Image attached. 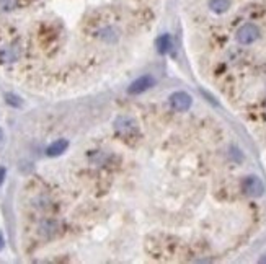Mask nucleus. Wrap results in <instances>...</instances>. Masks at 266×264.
Returning <instances> with one entry per match:
<instances>
[{"mask_svg": "<svg viewBox=\"0 0 266 264\" xmlns=\"http://www.w3.org/2000/svg\"><path fill=\"white\" fill-rule=\"evenodd\" d=\"M260 38V30L253 23H247V25L240 26L237 31V41L240 44H251Z\"/></svg>", "mask_w": 266, "mask_h": 264, "instance_id": "f03ea898", "label": "nucleus"}, {"mask_svg": "<svg viewBox=\"0 0 266 264\" xmlns=\"http://www.w3.org/2000/svg\"><path fill=\"white\" fill-rule=\"evenodd\" d=\"M57 231V224L53 220H46L43 222V225L39 227V233L43 235V237H53V235Z\"/></svg>", "mask_w": 266, "mask_h": 264, "instance_id": "1a4fd4ad", "label": "nucleus"}, {"mask_svg": "<svg viewBox=\"0 0 266 264\" xmlns=\"http://www.w3.org/2000/svg\"><path fill=\"white\" fill-rule=\"evenodd\" d=\"M5 176H7V170L3 168V166H0V186L5 181Z\"/></svg>", "mask_w": 266, "mask_h": 264, "instance_id": "f8f14e48", "label": "nucleus"}, {"mask_svg": "<svg viewBox=\"0 0 266 264\" xmlns=\"http://www.w3.org/2000/svg\"><path fill=\"white\" fill-rule=\"evenodd\" d=\"M3 246H5V238H3L2 231H0V249H3Z\"/></svg>", "mask_w": 266, "mask_h": 264, "instance_id": "ddd939ff", "label": "nucleus"}, {"mask_svg": "<svg viewBox=\"0 0 266 264\" xmlns=\"http://www.w3.org/2000/svg\"><path fill=\"white\" fill-rule=\"evenodd\" d=\"M155 46H157V51L160 54H167L171 49V36L170 35L158 36L157 41H155Z\"/></svg>", "mask_w": 266, "mask_h": 264, "instance_id": "0eeeda50", "label": "nucleus"}, {"mask_svg": "<svg viewBox=\"0 0 266 264\" xmlns=\"http://www.w3.org/2000/svg\"><path fill=\"white\" fill-rule=\"evenodd\" d=\"M230 7V0H209V8L216 13H224Z\"/></svg>", "mask_w": 266, "mask_h": 264, "instance_id": "6e6552de", "label": "nucleus"}, {"mask_svg": "<svg viewBox=\"0 0 266 264\" xmlns=\"http://www.w3.org/2000/svg\"><path fill=\"white\" fill-rule=\"evenodd\" d=\"M153 83H155V80H153L152 75H142V77L136 78V80L128 87V93L129 95H141V93H144V91H147L149 88H152Z\"/></svg>", "mask_w": 266, "mask_h": 264, "instance_id": "20e7f679", "label": "nucleus"}, {"mask_svg": "<svg viewBox=\"0 0 266 264\" xmlns=\"http://www.w3.org/2000/svg\"><path fill=\"white\" fill-rule=\"evenodd\" d=\"M5 100H7V103H8V105L15 106V108H20V106H21V100L18 98L17 95H13V93H7V95H5Z\"/></svg>", "mask_w": 266, "mask_h": 264, "instance_id": "9b49d317", "label": "nucleus"}, {"mask_svg": "<svg viewBox=\"0 0 266 264\" xmlns=\"http://www.w3.org/2000/svg\"><path fill=\"white\" fill-rule=\"evenodd\" d=\"M2 141H3V131L0 129V142H2Z\"/></svg>", "mask_w": 266, "mask_h": 264, "instance_id": "4468645a", "label": "nucleus"}, {"mask_svg": "<svg viewBox=\"0 0 266 264\" xmlns=\"http://www.w3.org/2000/svg\"><path fill=\"white\" fill-rule=\"evenodd\" d=\"M17 7V0H0V10L12 12Z\"/></svg>", "mask_w": 266, "mask_h": 264, "instance_id": "9d476101", "label": "nucleus"}, {"mask_svg": "<svg viewBox=\"0 0 266 264\" xmlns=\"http://www.w3.org/2000/svg\"><path fill=\"white\" fill-rule=\"evenodd\" d=\"M114 129L119 136L123 137H131L133 134L137 132V123L134 121L133 118H128V116H121L114 121Z\"/></svg>", "mask_w": 266, "mask_h": 264, "instance_id": "7ed1b4c3", "label": "nucleus"}, {"mask_svg": "<svg viewBox=\"0 0 266 264\" xmlns=\"http://www.w3.org/2000/svg\"><path fill=\"white\" fill-rule=\"evenodd\" d=\"M260 263H266V258H261V259H260Z\"/></svg>", "mask_w": 266, "mask_h": 264, "instance_id": "2eb2a0df", "label": "nucleus"}, {"mask_svg": "<svg viewBox=\"0 0 266 264\" xmlns=\"http://www.w3.org/2000/svg\"><path fill=\"white\" fill-rule=\"evenodd\" d=\"M67 147H69V141H65V139H59V141L53 142L48 149H46V155L48 157H59L67 150Z\"/></svg>", "mask_w": 266, "mask_h": 264, "instance_id": "423d86ee", "label": "nucleus"}, {"mask_svg": "<svg viewBox=\"0 0 266 264\" xmlns=\"http://www.w3.org/2000/svg\"><path fill=\"white\" fill-rule=\"evenodd\" d=\"M191 103H193V100H191V96L188 93H185V91H175V93L170 96L171 108L175 111H180V113L188 111L191 108Z\"/></svg>", "mask_w": 266, "mask_h": 264, "instance_id": "39448f33", "label": "nucleus"}, {"mask_svg": "<svg viewBox=\"0 0 266 264\" xmlns=\"http://www.w3.org/2000/svg\"><path fill=\"white\" fill-rule=\"evenodd\" d=\"M242 189H244L247 196L260 197L265 193V184L258 176H247L244 181H242Z\"/></svg>", "mask_w": 266, "mask_h": 264, "instance_id": "f257e3e1", "label": "nucleus"}]
</instances>
